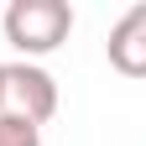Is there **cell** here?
<instances>
[{
	"instance_id": "obj_1",
	"label": "cell",
	"mask_w": 146,
	"mask_h": 146,
	"mask_svg": "<svg viewBox=\"0 0 146 146\" xmlns=\"http://www.w3.org/2000/svg\"><path fill=\"white\" fill-rule=\"evenodd\" d=\"M5 42L21 52V63L58 52L73 31V5L68 0H11L5 5Z\"/></svg>"
},
{
	"instance_id": "obj_2",
	"label": "cell",
	"mask_w": 146,
	"mask_h": 146,
	"mask_svg": "<svg viewBox=\"0 0 146 146\" xmlns=\"http://www.w3.org/2000/svg\"><path fill=\"white\" fill-rule=\"evenodd\" d=\"M0 115L42 131L58 115V78L42 63H0Z\"/></svg>"
},
{
	"instance_id": "obj_3",
	"label": "cell",
	"mask_w": 146,
	"mask_h": 146,
	"mask_svg": "<svg viewBox=\"0 0 146 146\" xmlns=\"http://www.w3.org/2000/svg\"><path fill=\"white\" fill-rule=\"evenodd\" d=\"M104 52H110V68H115V73L146 78V5H131L115 26H110Z\"/></svg>"
},
{
	"instance_id": "obj_4",
	"label": "cell",
	"mask_w": 146,
	"mask_h": 146,
	"mask_svg": "<svg viewBox=\"0 0 146 146\" xmlns=\"http://www.w3.org/2000/svg\"><path fill=\"white\" fill-rule=\"evenodd\" d=\"M0 146H42V131L26 120H11V115H0Z\"/></svg>"
}]
</instances>
